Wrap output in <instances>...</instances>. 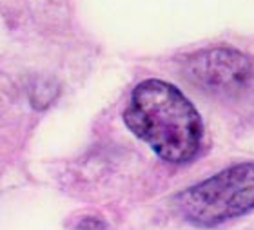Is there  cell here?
Returning a JSON list of instances; mask_svg holds the SVG:
<instances>
[{
    "mask_svg": "<svg viewBox=\"0 0 254 230\" xmlns=\"http://www.w3.org/2000/svg\"><path fill=\"white\" fill-rule=\"evenodd\" d=\"M124 121L167 163L192 162L203 145L205 129L198 109L176 85L164 80H143L132 89Z\"/></svg>",
    "mask_w": 254,
    "mask_h": 230,
    "instance_id": "obj_1",
    "label": "cell"
},
{
    "mask_svg": "<svg viewBox=\"0 0 254 230\" xmlns=\"http://www.w3.org/2000/svg\"><path fill=\"white\" fill-rule=\"evenodd\" d=\"M176 212L198 229H214L254 210V162H240L175 196Z\"/></svg>",
    "mask_w": 254,
    "mask_h": 230,
    "instance_id": "obj_2",
    "label": "cell"
},
{
    "mask_svg": "<svg viewBox=\"0 0 254 230\" xmlns=\"http://www.w3.org/2000/svg\"><path fill=\"white\" fill-rule=\"evenodd\" d=\"M187 78L218 96L242 94L254 84V62L233 47H211L190 55L184 63Z\"/></svg>",
    "mask_w": 254,
    "mask_h": 230,
    "instance_id": "obj_3",
    "label": "cell"
},
{
    "mask_svg": "<svg viewBox=\"0 0 254 230\" xmlns=\"http://www.w3.org/2000/svg\"><path fill=\"white\" fill-rule=\"evenodd\" d=\"M78 230H107L106 229V223L100 220V218H95V216H89V218H84V220L80 221Z\"/></svg>",
    "mask_w": 254,
    "mask_h": 230,
    "instance_id": "obj_4",
    "label": "cell"
}]
</instances>
